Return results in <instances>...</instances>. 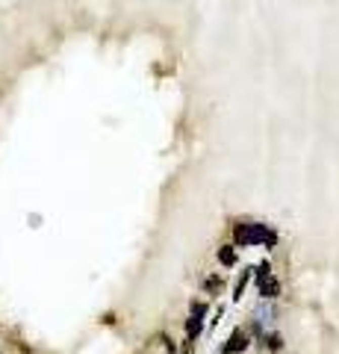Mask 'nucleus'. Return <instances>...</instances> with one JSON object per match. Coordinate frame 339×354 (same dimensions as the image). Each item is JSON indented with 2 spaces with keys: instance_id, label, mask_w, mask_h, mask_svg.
Returning <instances> with one entry per match:
<instances>
[{
  "instance_id": "0eeeda50",
  "label": "nucleus",
  "mask_w": 339,
  "mask_h": 354,
  "mask_svg": "<svg viewBox=\"0 0 339 354\" xmlns=\"http://www.w3.org/2000/svg\"><path fill=\"white\" fill-rule=\"evenodd\" d=\"M269 348H271V351H280V348H283V339L277 337V334H274V337H269Z\"/></svg>"
},
{
  "instance_id": "20e7f679",
  "label": "nucleus",
  "mask_w": 339,
  "mask_h": 354,
  "mask_svg": "<svg viewBox=\"0 0 339 354\" xmlns=\"http://www.w3.org/2000/svg\"><path fill=\"white\" fill-rule=\"evenodd\" d=\"M257 287H260V295H263V298H274V295L280 292V284H277L274 278H263V281H257Z\"/></svg>"
},
{
  "instance_id": "39448f33",
  "label": "nucleus",
  "mask_w": 339,
  "mask_h": 354,
  "mask_svg": "<svg viewBox=\"0 0 339 354\" xmlns=\"http://www.w3.org/2000/svg\"><path fill=\"white\" fill-rule=\"evenodd\" d=\"M219 260L224 263V266H233V263H236V251H233L230 245H224V248L219 251Z\"/></svg>"
},
{
  "instance_id": "f03ea898",
  "label": "nucleus",
  "mask_w": 339,
  "mask_h": 354,
  "mask_svg": "<svg viewBox=\"0 0 339 354\" xmlns=\"http://www.w3.org/2000/svg\"><path fill=\"white\" fill-rule=\"evenodd\" d=\"M203 313H206V307H203V304H195V307H192V316H189V322H186V331H189V337H198V334H201Z\"/></svg>"
},
{
  "instance_id": "423d86ee",
  "label": "nucleus",
  "mask_w": 339,
  "mask_h": 354,
  "mask_svg": "<svg viewBox=\"0 0 339 354\" xmlns=\"http://www.w3.org/2000/svg\"><path fill=\"white\" fill-rule=\"evenodd\" d=\"M271 316H274V310H271V307H257V322H266V325H269Z\"/></svg>"
},
{
  "instance_id": "7ed1b4c3",
  "label": "nucleus",
  "mask_w": 339,
  "mask_h": 354,
  "mask_svg": "<svg viewBox=\"0 0 339 354\" xmlns=\"http://www.w3.org/2000/svg\"><path fill=\"white\" fill-rule=\"evenodd\" d=\"M245 348H248V339H245V334H242V331H233L230 342L224 345V354H236V351H245Z\"/></svg>"
},
{
  "instance_id": "f257e3e1",
  "label": "nucleus",
  "mask_w": 339,
  "mask_h": 354,
  "mask_svg": "<svg viewBox=\"0 0 339 354\" xmlns=\"http://www.w3.org/2000/svg\"><path fill=\"white\" fill-rule=\"evenodd\" d=\"M236 242L239 245H257V242L274 245V233L266 230V224H236Z\"/></svg>"
}]
</instances>
